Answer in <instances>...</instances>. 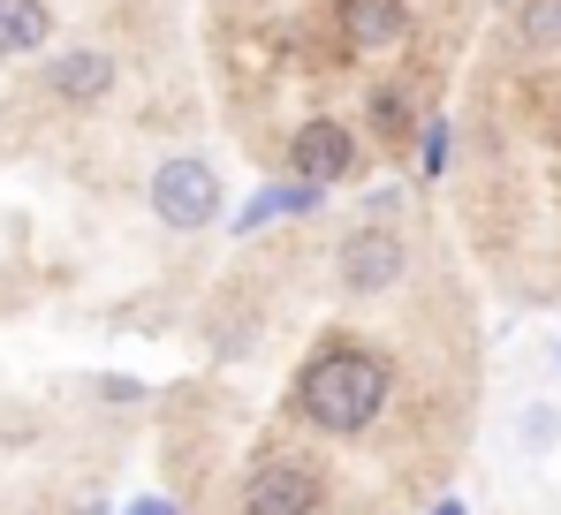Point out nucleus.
I'll return each instance as SVG.
<instances>
[{"instance_id": "nucleus-1", "label": "nucleus", "mask_w": 561, "mask_h": 515, "mask_svg": "<svg viewBox=\"0 0 561 515\" xmlns=\"http://www.w3.org/2000/svg\"><path fill=\"white\" fill-rule=\"evenodd\" d=\"M197 342L213 379L168 387L183 515L243 462L327 478L342 515H425L478 417V304L433 190L373 182L251 236Z\"/></svg>"}, {"instance_id": "nucleus-2", "label": "nucleus", "mask_w": 561, "mask_h": 515, "mask_svg": "<svg viewBox=\"0 0 561 515\" xmlns=\"http://www.w3.org/2000/svg\"><path fill=\"white\" fill-rule=\"evenodd\" d=\"M493 0H197L228 145L319 197L417 182Z\"/></svg>"}, {"instance_id": "nucleus-3", "label": "nucleus", "mask_w": 561, "mask_h": 515, "mask_svg": "<svg viewBox=\"0 0 561 515\" xmlns=\"http://www.w3.org/2000/svg\"><path fill=\"white\" fill-rule=\"evenodd\" d=\"M448 129L463 258L524 311L561 304V0H493Z\"/></svg>"}, {"instance_id": "nucleus-4", "label": "nucleus", "mask_w": 561, "mask_h": 515, "mask_svg": "<svg viewBox=\"0 0 561 515\" xmlns=\"http://www.w3.org/2000/svg\"><path fill=\"white\" fill-rule=\"evenodd\" d=\"M129 46L122 38H61L46 61H31V84L38 99L54 106V114H69V122H99L122 91H129Z\"/></svg>"}, {"instance_id": "nucleus-5", "label": "nucleus", "mask_w": 561, "mask_h": 515, "mask_svg": "<svg viewBox=\"0 0 561 515\" xmlns=\"http://www.w3.org/2000/svg\"><path fill=\"white\" fill-rule=\"evenodd\" d=\"M145 213H152L168 236H205V228H220V213H228V182H220V168H213L197 145H175V152H160L152 174H145Z\"/></svg>"}, {"instance_id": "nucleus-6", "label": "nucleus", "mask_w": 561, "mask_h": 515, "mask_svg": "<svg viewBox=\"0 0 561 515\" xmlns=\"http://www.w3.org/2000/svg\"><path fill=\"white\" fill-rule=\"evenodd\" d=\"M61 38V0H0V61H46Z\"/></svg>"}, {"instance_id": "nucleus-7", "label": "nucleus", "mask_w": 561, "mask_h": 515, "mask_svg": "<svg viewBox=\"0 0 561 515\" xmlns=\"http://www.w3.org/2000/svg\"><path fill=\"white\" fill-rule=\"evenodd\" d=\"M561 447V410L554 402H524L516 417V455H554Z\"/></svg>"}, {"instance_id": "nucleus-8", "label": "nucleus", "mask_w": 561, "mask_h": 515, "mask_svg": "<svg viewBox=\"0 0 561 515\" xmlns=\"http://www.w3.org/2000/svg\"><path fill=\"white\" fill-rule=\"evenodd\" d=\"M122 515H183V501L175 493H145V501H129Z\"/></svg>"}, {"instance_id": "nucleus-9", "label": "nucleus", "mask_w": 561, "mask_h": 515, "mask_svg": "<svg viewBox=\"0 0 561 515\" xmlns=\"http://www.w3.org/2000/svg\"><path fill=\"white\" fill-rule=\"evenodd\" d=\"M425 515H470V508H463V501H456V493H448V501H433V508H425Z\"/></svg>"}, {"instance_id": "nucleus-10", "label": "nucleus", "mask_w": 561, "mask_h": 515, "mask_svg": "<svg viewBox=\"0 0 561 515\" xmlns=\"http://www.w3.org/2000/svg\"><path fill=\"white\" fill-rule=\"evenodd\" d=\"M554 371H561V342H554Z\"/></svg>"}]
</instances>
